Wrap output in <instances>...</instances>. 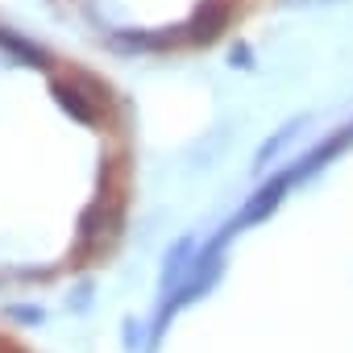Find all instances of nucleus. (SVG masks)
Listing matches in <instances>:
<instances>
[{
	"label": "nucleus",
	"mask_w": 353,
	"mask_h": 353,
	"mask_svg": "<svg viewBox=\"0 0 353 353\" xmlns=\"http://www.w3.org/2000/svg\"><path fill=\"white\" fill-rule=\"evenodd\" d=\"M295 174H299V170H283V174H274L270 183H262V188H258V192H254V196L245 200V208H241V216H237L233 225L241 229V225H258V221H266V216H270V212H274V208L283 204L287 188L295 183Z\"/></svg>",
	"instance_id": "7ed1b4c3"
},
{
	"label": "nucleus",
	"mask_w": 353,
	"mask_h": 353,
	"mask_svg": "<svg viewBox=\"0 0 353 353\" xmlns=\"http://www.w3.org/2000/svg\"><path fill=\"white\" fill-rule=\"evenodd\" d=\"M0 50L13 54L21 67H46V50H42L34 38L17 34V30H9V26H0Z\"/></svg>",
	"instance_id": "20e7f679"
},
{
	"label": "nucleus",
	"mask_w": 353,
	"mask_h": 353,
	"mask_svg": "<svg viewBox=\"0 0 353 353\" xmlns=\"http://www.w3.org/2000/svg\"><path fill=\"white\" fill-rule=\"evenodd\" d=\"M50 92H54L59 108L71 112V117L83 121V125H96V121L104 117L108 100H112L108 88H104L96 75L79 71V67H63V71H54V75H50Z\"/></svg>",
	"instance_id": "f257e3e1"
},
{
	"label": "nucleus",
	"mask_w": 353,
	"mask_h": 353,
	"mask_svg": "<svg viewBox=\"0 0 353 353\" xmlns=\"http://www.w3.org/2000/svg\"><path fill=\"white\" fill-rule=\"evenodd\" d=\"M233 0H204V5L196 9V17L179 30V42L183 46H200V42H212L229 21H233Z\"/></svg>",
	"instance_id": "f03ea898"
},
{
	"label": "nucleus",
	"mask_w": 353,
	"mask_h": 353,
	"mask_svg": "<svg viewBox=\"0 0 353 353\" xmlns=\"http://www.w3.org/2000/svg\"><path fill=\"white\" fill-rule=\"evenodd\" d=\"M295 129H299V121H291V125H283V129L274 133V141H266V145L258 150V166H266V158H274V154H279V150H283V145H287V141L295 137Z\"/></svg>",
	"instance_id": "39448f33"
}]
</instances>
